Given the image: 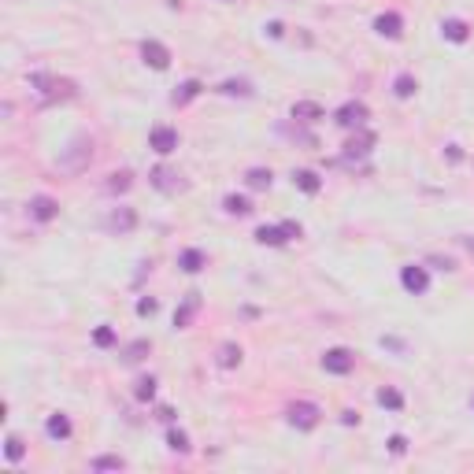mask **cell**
<instances>
[{
  "label": "cell",
  "instance_id": "9c48e42d",
  "mask_svg": "<svg viewBox=\"0 0 474 474\" xmlns=\"http://www.w3.org/2000/svg\"><path fill=\"white\" fill-rule=\"evenodd\" d=\"M149 182H152L160 193H182V189H185L182 175H178V170H170V167H156L152 175H149Z\"/></svg>",
  "mask_w": 474,
  "mask_h": 474
},
{
  "label": "cell",
  "instance_id": "4dcf8cb0",
  "mask_svg": "<svg viewBox=\"0 0 474 474\" xmlns=\"http://www.w3.org/2000/svg\"><path fill=\"white\" fill-rule=\"evenodd\" d=\"M126 189H130V170H119V175H111L108 193H126Z\"/></svg>",
  "mask_w": 474,
  "mask_h": 474
},
{
  "label": "cell",
  "instance_id": "d4e9b609",
  "mask_svg": "<svg viewBox=\"0 0 474 474\" xmlns=\"http://www.w3.org/2000/svg\"><path fill=\"white\" fill-rule=\"evenodd\" d=\"M4 456H8V463H19V459L26 456V444H23L15 434H11V437L4 441Z\"/></svg>",
  "mask_w": 474,
  "mask_h": 474
},
{
  "label": "cell",
  "instance_id": "7a4b0ae2",
  "mask_svg": "<svg viewBox=\"0 0 474 474\" xmlns=\"http://www.w3.org/2000/svg\"><path fill=\"white\" fill-rule=\"evenodd\" d=\"M89 160H93V141L89 137H75V141H70V152L60 160V167L63 170H82Z\"/></svg>",
  "mask_w": 474,
  "mask_h": 474
},
{
  "label": "cell",
  "instance_id": "ac0fdd59",
  "mask_svg": "<svg viewBox=\"0 0 474 474\" xmlns=\"http://www.w3.org/2000/svg\"><path fill=\"white\" fill-rule=\"evenodd\" d=\"M200 89H204V85H200L197 78H189V82H182V85H178L170 100H175V104L182 108V104H189V100H197V96H200Z\"/></svg>",
  "mask_w": 474,
  "mask_h": 474
},
{
  "label": "cell",
  "instance_id": "1f68e13d",
  "mask_svg": "<svg viewBox=\"0 0 474 474\" xmlns=\"http://www.w3.org/2000/svg\"><path fill=\"white\" fill-rule=\"evenodd\" d=\"M167 444H170L175 452H189V449H193V444H189V437H185L182 430H170V434H167Z\"/></svg>",
  "mask_w": 474,
  "mask_h": 474
},
{
  "label": "cell",
  "instance_id": "7402d4cb",
  "mask_svg": "<svg viewBox=\"0 0 474 474\" xmlns=\"http://www.w3.org/2000/svg\"><path fill=\"white\" fill-rule=\"evenodd\" d=\"M245 182H249V189H270V170L267 167H252L245 175Z\"/></svg>",
  "mask_w": 474,
  "mask_h": 474
},
{
  "label": "cell",
  "instance_id": "f35d334b",
  "mask_svg": "<svg viewBox=\"0 0 474 474\" xmlns=\"http://www.w3.org/2000/svg\"><path fill=\"white\" fill-rule=\"evenodd\" d=\"M449 160H456V163L463 160V152H459V145H449Z\"/></svg>",
  "mask_w": 474,
  "mask_h": 474
},
{
  "label": "cell",
  "instance_id": "8fae6325",
  "mask_svg": "<svg viewBox=\"0 0 474 474\" xmlns=\"http://www.w3.org/2000/svg\"><path fill=\"white\" fill-rule=\"evenodd\" d=\"M30 215H34L37 223H52L56 215H60V204H56L52 197L41 193V197H34V200H30Z\"/></svg>",
  "mask_w": 474,
  "mask_h": 474
},
{
  "label": "cell",
  "instance_id": "8d00e7d4",
  "mask_svg": "<svg viewBox=\"0 0 474 474\" xmlns=\"http://www.w3.org/2000/svg\"><path fill=\"white\" fill-rule=\"evenodd\" d=\"M152 311H156V300H152V297L137 300V315H152Z\"/></svg>",
  "mask_w": 474,
  "mask_h": 474
},
{
  "label": "cell",
  "instance_id": "6da1fadb",
  "mask_svg": "<svg viewBox=\"0 0 474 474\" xmlns=\"http://www.w3.org/2000/svg\"><path fill=\"white\" fill-rule=\"evenodd\" d=\"M334 119H337V126H344V130H363L367 119H370V111H367L363 100H349V104L337 108Z\"/></svg>",
  "mask_w": 474,
  "mask_h": 474
},
{
  "label": "cell",
  "instance_id": "30bf717a",
  "mask_svg": "<svg viewBox=\"0 0 474 474\" xmlns=\"http://www.w3.org/2000/svg\"><path fill=\"white\" fill-rule=\"evenodd\" d=\"M111 234H130V230L137 226V211L134 208H115L111 215H108V223H104Z\"/></svg>",
  "mask_w": 474,
  "mask_h": 474
},
{
  "label": "cell",
  "instance_id": "5b68a950",
  "mask_svg": "<svg viewBox=\"0 0 474 474\" xmlns=\"http://www.w3.org/2000/svg\"><path fill=\"white\" fill-rule=\"evenodd\" d=\"M289 426L297 430H315L319 426V408L311 404V400H300V404L289 408Z\"/></svg>",
  "mask_w": 474,
  "mask_h": 474
},
{
  "label": "cell",
  "instance_id": "f1b7e54d",
  "mask_svg": "<svg viewBox=\"0 0 474 474\" xmlns=\"http://www.w3.org/2000/svg\"><path fill=\"white\" fill-rule=\"evenodd\" d=\"M219 93H226V96H252L249 82H223V85H219Z\"/></svg>",
  "mask_w": 474,
  "mask_h": 474
},
{
  "label": "cell",
  "instance_id": "7c38bea8",
  "mask_svg": "<svg viewBox=\"0 0 474 474\" xmlns=\"http://www.w3.org/2000/svg\"><path fill=\"white\" fill-rule=\"evenodd\" d=\"M375 30H378L382 37L397 41L400 34H404V19H400L397 11H385V15H378V19H375Z\"/></svg>",
  "mask_w": 474,
  "mask_h": 474
},
{
  "label": "cell",
  "instance_id": "cb8c5ba5",
  "mask_svg": "<svg viewBox=\"0 0 474 474\" xmlns=\"http://www.w3.org/2000/svg\"><path fill=\"white\" fill-rule=\"evenodd\" d=\"M223 208H226L230 215H249V211H252V204H249L245 197H237V193H230V197L223 200Z\"/></svg>",
  "mask_w": 474,
  "mask_h": 474
},
{
  "label": "cell",
  "instance_id": "2e32d148",
  "mask_svg": "<svg viewBox=\"0 0 474 474\" xmlns=\"http://www.w3.org/2000/svg\"><path fill=\"white\" fill-rule=\"evenodd\" d=\"M289 115H293V119H300V123H319L323 119V108L311 104V100H297Z\"/></svg>",
  "mask_w": 474,
  "mask_h": 474
},
{
  "label": "cell",
  "instance_id": "4316f807",
  "mask_svg": "<svg viewBox=\"0 0 474 474\" xmlns=\"http://www.w3.org/2000/svg\"><path fill=\"white\" fill-rule=\"evenodd\" d=\"M415 89H419V85H415V78H411V75H400V78L393 82V93H397L400 100H408V96H415Z\"/></svg>",
  "mask_w": 474,
  "mask_h": 474
},
{
  "label": "cell",
  "instance_id": "4fadbf2b",
  "mask_svg": "<svg viewBox=\"0 0 474 474\" xmlns=\"http://www.w3.org/2000/svg\"><path fill=\"white\" fill-rule=\"evenodd\" d=\"M178 267L185 270V275H197V270L208 267V256L200 252V249H185V252L178 256Z\"/></svg>",
  "mask_w": 474,
  "mask_h": 474
},
{
  "label": "cell",
  "instance_id": "603a6c76",
  "mask_svg": "<svg viewBox=\"0 0 474 474\" xmlns=\"http://www.w3.org/2000/svg\"><path fill=\"white\" fill-rule=\"evenodd\" d=\"M215 363H219V367H226V370H230V367H237V363H241V349H237V344H230V341H226L223 349H219V360H215Z\"/></svg>",
  "mask_w": 474,
  "mask_h": 474
},
{
  "label": "cell",
  "instance_id": "277c9868",
  "mask_svg": "<svg viewBox=\"0 0 474 474\" xmlns=\"http://www.w3.org/2000/svg\"><path fill=\"white\" fill-rule=\"evenodd\" d=\"M30 82L37 85V93H45V100L75 96V82H56V78H49V75H34Z\"/></svg>",
  "mask_w": 474,
  "mask_h": 474
},
{
  "label": "cell",
  "instance_id": "d6986e66",
  "mask_svg": "<svg viewBox=\"0 0 474 474\" xmlns=\"http://www.w3.org/2000/svg\"><path fill=\"white\" fill-rule=\"evenodd\" d=\"M197 308H200V297H197V293H189V300H185V304L175 311V326H178V330L189 326V319L197 315Z\"/></svg>",
  "mask_w": 474,
  "mask_h": 474
},
{
  "label": "cell",
  "instance_id": "3957f363",
  "mask_svg": "<svg viewBox=\"0 0 474 474\" xmlns=\"http://www.w3.org/2000/svg\"><path fill=\"white\" fill-rule=\"evenodd\" d=\"M400 285L411 293V297H423L426 289H430V275H426V267H419V263H408L404 270H400Z\"/></svg>",
  "mask_w": 474,
  "mask_h": 474
},
{
  "label": "cell",
  "instance_id": "52a82bcc",
  "mask_svg": "<svg viewBox=\"0 0 474 474\" xmlns=\"http://www.w3.org/2000/svg\"><path fill=\"white\" fill-rule=\"evenodd\" d=\"M149 149L160 152V156H170L178 149V130H170V126H152L149 134Z\"/></svg>",
  "mask_w": 474,
  "mask_h": 474
},
{
  "label": "cell",
  "instance_id": "5bb4252c",
  "mask_svg": "<svg viewBox=\"0 0 474 474\" xmlns=\"http://www.w3.org/2000/svg\"><path fill=\"white\" fill-rule=\"evenodd\" d=\"M45 430H49V437H52V441H67V437H70V419H67L63 411H56V415H49Z\"/></svg>",
  "mask_w": 474,
  "mask_h": 474
},
{
  "label": "cell",
  "instance_id": "8992f818",
  "mask_svg": "<svg viewBox=\"0 0 474 474\" xmlns=\"http://www.w3.org/2000/svg\"><path fill=\"white\" fill-rule=\"evenodd\" d=\"M141 60H145L152 70H167L170 67V49L160 45V41H141Z\"/></svg>",
  "mask_w": 474,
  "mask_h": 474
},
{
  "label": "cell",
  "instance_id": "83f0119b",
  "mask_svg": "<svg viewBox=\"0 0 474 474\" xmlns=\"http://www.w3.org/2000/svg\"><path fill=\"white\" fill-rule=\"evenodd\" d=\"M378 404L389 408V411H400V408H404V397H400L397 389H378Z\"/></svg>",
  "mask_w": 474,
  "mask_h": 474
},
{
  "label": "cell",
  "instance_id": "9a60e30c",
  "mask_svg": "<svg viewBox=\"0 0 474 474\" xmlns=\"http://www.w3.org/2000/svg\"><path fill=\"white\" fill-rule=\"evenodd\" d=\"M441 34L449 37V41H456V45H463V41L470 37V26H467L463 19H444V23H441Z\"/></svg>",
  "mask_w": 474,
  "mask_h": 474
},
{
  "label": "cell",
  "instance_id": "ffe728a7",
  "mask_svg": "<svg viewBox=\"0 0 474 474\" xmlns=\"http://www.w3.org/2000/svg\"><path fill=\"white\" fill-rule=\"evenodd\" d=\"M256 241H260V245H285L289 237H285L282 226H260L256 230Z\"/></svg>",
  "mask_w": 474,
  "mask_h": 474
},
{
  "label": "cell",
  "instance_id": "ba28073f",
  "mask_svg": "<svg viewBox=\"0 0 474 474\" xmlns=\"http://www.w3.org/2000/svg\"><path fill=\"white\" fill-rule=\"evenodd\" d=\"M352 367H356V356L349 349H330L323 356V370H330V375H349Z\"/></svg>",
  "mask_w": 474,
  "mask_h": 474
},
{
  "label": "cell",
  "instance_id": "d6a6232c",
  "mask_svg": "<svg viewBox=\"0 0 474 474\" xmlns=\"http://www.w3.org/2000/svg\"><path fill=\"white\" fill-rule=\"evenodd\" d=\"M134 397H137V400H152V397H156V378H141L137 389H134Z\"/></svg>",
  "mask_w": 474,
  "mask_h": 474
},
{
  "label": "cell",
  "instance_id": "f546056e",
  "mask_svg": "<svg viewBox=\"0 0 474 474\" xmlns=\"http://www.w3.org/2000/svg\"><path fill=\"white\" fill-rule=\"evenodd\" d=\"M93 344H96V349H111V344H115V330L111 326H96Z\"/></svg>",
  "mask_w": 474,
  "mask_h": 474
},
{
  "label": "cell",
  "instance_id": "e0dca14e",
  "mask_svg": "<svg viewBox=\"0 0 474 474\" xmlns=\"http://www.w3.org/2000/svg\"><path fill=\"white\" fill-rule=\"evenodd\" d=\"M370 145H375V137H370V134H363L360 141L352 137L349 145H344V160H349V163H352V160H363V156L370 152Z\"/></svg>",
  "mask_w": 474,
  "mask_h": 474
},
{
  "label": "cell",
  "instance_id": "484cf974",
  "mask_svg": "<svg viewBox=\"0 0 474 474\" xmlns=\"http://www.w3.org/2000/svg\"><path fill=\"white\" fill-rule=\"evenodd\" d=\"M89 467H93V470H123L126 459H123V456H96Z\"/></svg>",
  "mask_w": 474,
  "mask_h": 474
},
{
  "label": "cell",
  "instance_id": "74e56055",
  "mask_svg": "<svg viewBox=\"0 0 474 474\" xmlns=\"http://www.w3.org/2000/svg\"><path fill=\"white\" fill-rule=\"evenodd\" d=\"M267 34H270V37H282L285 30H282V23H270V26H267Z\"/></svg>",
  "mask_w": 474,
  "mask_h": 474
},
{
  "label": "cell",
  "instance_id": "44dd1931",
  "mask_svg": "<svg viewBox=\"0 0 474 474\" xmlns=\"http://www.w3.org/2000/svg\"><path fill=\"white\" fill-rule=\"evenodd\" d=\"M293 185H297V189H304V193H319V189H323V182H319V175H315V170H297V175H293Z\"/></svg>",
  "mask_w": 474,
  "mask_h": 474
},
{
  "label": "cell",
  "instance_id": "836d02e7",
  "mask_svg": "<svg viewBox=\"0 0 474 474\" xmlns=\"http://www.w3.org/2000/svg\"><path fill=\"white\" fill-rule=\"evenodd\" d=\"M145 352H149V341H134L130 349H126V363H137V360H145Z\"/></svg>",
  "mask_w": 474,
  "mask_h": 474
},
{
  "label": "cell",
  "instance_id": "e575fe53",
  "mask_svg": "<svg viewBox=\"0 0 474 474\" xmlns=\"http://www.w3.org/2000/svg\"><path fill=\"white\" fill-rule=\"evenodd\" d=\"M389 452H393V456H404V452H408V437L393 434V437H389Z\"/></svg>",
  "mask_w": 474,
  "mask_h": 474
},
{
  "label": "cell",
  "instance_id": "d590c367",
  "mask_svg": "<svg viewBox=\"0 0 474 474\" xmlns=\"http://www.w3.org/2000/svg\"><path fill=\"white\" fill-rule=\"evenodd\" d=\"M278 226L285 230V237H289V241H293V237H300V223H293V219H285V223H278Z\"/></svg>",
  "mask_w": 474,
  "mask_h": 474
}]
</instances>
